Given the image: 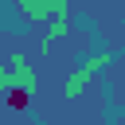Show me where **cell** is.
<instances>
[{"label": "cell", "mask_w": 125, "mask_h": 125, "mask_svg": "<svg viewBox=\"0 0 125 125\" xmlns=\"http://www.w3.org/2000/svg\"><path fill=\"white\" fill-rule=\"evenodd\" d=\"M20 8H23V16L39 20V16H47V12H59L62 0H20Z\"/></svg>", "instance_id": "1"}, {"label": "cell", "mask_w": 125, "mask_h": 125, "mask_svg": "<svg viewBox=\"0 0 125 125\" xmlns=\"http://www.w3.org/2000/svg\"><path fill=\"white\" fill-rule=\"evenodd\" d=\"M8 109H16V113H23V109H27V90H23V86L8 90Z\"/></svg>", "instance_id": "2"}]
</instances>
